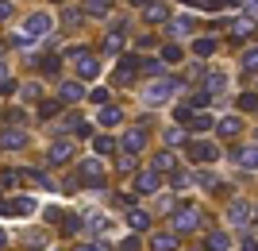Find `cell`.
Segmentation results:
<instances>
[{
  "label": "cell",
  "instance_id": "obj_1",
  "mask_svg": "<svg viewBox=\"0 0 258 251\" xmlns=\"http://www.w3.org/2000/svg\"><path fill=\"white\" fill-rule=\"evenodd\" d=\"M43 31H50V20H46V16H31V20H27V39H31V35H43Z\"/></svg>",
  "mask_w": 258,
  "mask_h": 251
},
{
  "label": "cell",
  "instance_id": "obj_2",
  "mask_svg": "<svg viewBox=\"0 0 258 251\" xmlns=\"http://www.w3.org/2000/svg\"><path fill=\"white\" fill-rule=\"evenodd\" d=\"M70 151H74V147H70V143H54V147H50V163H66V159H70Z\"/></svg>",
  "mask_w": 258,
  "mask_h": 251
},
{
  "label": "cell",
  "instance_id": "obj_3",
  "mask_svg": "<svg viewBox=\"0 0 258 251\" xmlns=\"http://www.w3.org/2000/svg\"><path fill=\"white\" fill-rule=\"evenodd\" d=\"M81 178H89V182H97L100 178V163H81V170H77Z\"/></svg>",
  "mask_w": 258,
  "mask_h": 251
},
{
  "label": "cell",
  "instance_id": "obj_4",
  "mask_svg": "<svg viewBox=\"0 0 258 251\" xmlns=\"http://www.w3.org/2000/svg\"><path fill=\"white\" fill-rule=\"evenodd\" d=\"M20 143H23V135H20V131H4L0 147H20Z\"/></svg>",
  "mask_w": 258,
  "mask_h": 251
},
{
  "label": "cell",
  "instance_id": "obj_5",
  "mask_svg": "<svg viewBox=\"0 0 258 251\" xmlns=\"http://www.w3.org/2000/svg\"><path fill=\"white\" fill-rule=\"evenodd\" d=\"M81 77H97V62L93 58H81Z\"/></svg>",
  "mask_w": 258,
  "mask_h": 251
},
{
  "label": "cell",
  "instance_id": "obj_6",
  "mask_svg": "<svg viewBox=\"0 0 258 251\" xmlns=\"http://www.w3.org/2000/svg\"><path fill=\"white\" fill-rule=\"evenodd\" d=\"M62 97H66V101H77V97H81V85H74V81H70V85H62Z\"/></svg>",
  "mask_w": 258,
  "mask_h": 251
},
{
  "label": "cell",
  "instance_id": "obj_7",
  "mask_svg": "<svg viewBox=\"0 0 258 251\" xmlns=\"http://www.w3.org/2000/svg\"><path fill=\"white\" fill-rule=\"evenodd\" d=\"M31 201H27V197H20V201H12V213H31Z\"/></svg>",
  "mask_w": 258,
  "mask_h": 251
},
{
  "label": "cell",
  "instance_id": "obj_8",
  "mask_svg": "<svg viewBox=\"0 0 258 251\" xmlns=\"http://www.w3.org/2000/svg\"><path fill=\"white\" fill-rule=\"evenodd\" d=\"M100 120H104V124H116L119 112H116V109H104V112H100Z\"/></svg>",
  "mask_w": 258,
  "mask_h": 251
},
{
  "label": "cell",
  "instance_id": "obj_9",
  "mask_svg": "<svg viewBox=\"0 0 258 251\" xmlns=\"http://www.w3.org/2000/svg\"><path fill=\"white\" fill-rule=\"evenodd\" d=\"M131 224H135V228H147V213H131Z\"/></svg>",
  "mask_w": 258,
  "mask_h": 251
},
{
  "label": "cell",
  "instance_id": "obj_10",
  "mask_svg": "<svg viewBox=\"0 0 258 251\" xmlns=\"http://www.w3.org/2000/svg\"><path fill=\"white\" fill-rule=\"evenodd\" d=\"M108 8V0H89V12H104Z\"/></svg>",
  "mask_w": 258,
  "mask_h": 251
},
{
  "label": "cell",
  "instance_id": "obj_11",
  "mask_svg": "<svg viewBox=\"0 0 258 251\" xmlns=\"http://www.w3.org/2000/svg\"><path fill=\"white\" fill-rule=\"evenodd\" d=\"M8 16H12V4H8V0H0V20H8Z\"/></svg>",
  "mask_w": 258,
  "mask_h": 251
},
{
  "label": "cell",
  "instance_id": "obj_12",
  "mask_svg": "<svg viewBox=\"0 0 258 251\" xmlns=\"http://www.w3.org/2000/svg\"><path fill=\"white\" fill-rule=\"evenodd\" d=\"M0 85H8V70H4V62H0Z\"/></svg>",
  "mask_w": 258,
  "mask_h": 251
},
{
  "label": "cell",
  "instance_id": "obj_13",
  "mask_svg": "<svg viewBox=\"0 0 258 251\" xmlns=\"http://www.w3.org/2000/svg\"><path fill=\"white\" fill-rule=\"evenodd\" d=\"M4 243H8V236H4V232H0V251H4Z\"/></svg>",
  "mask_w": 258,
  "mask_h": 251
},
{
  "label": "cell",
  "instance_id": "obj_14",
  "mask_svg": "<svg viewBox=\"0 0 258 251\" xmlns=\"http://www.w3.org/2000/svg\"><path fill=\"white\" fill-rule=\"evenodd\" d=\"M81 251H100V247H93V243H89V247H81Z\"/></svg>",
  "mask_w": 258,
  "mask_h": 251
}]
</instances>
